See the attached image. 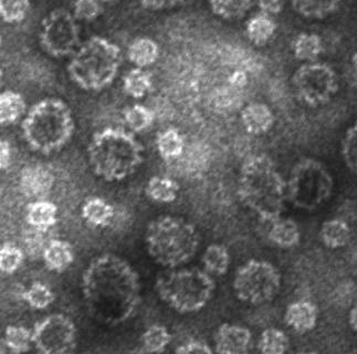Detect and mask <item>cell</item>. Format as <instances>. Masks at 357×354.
Here are the masks:
<instances>
[{
  "label": "cell",
  "instance_id": "cell-49",
  "mask_svg": "<svg viewBox=\"0 0 357 354\" xmlns=\"http://www.w3.org/2000/svg\"><path fill=\"white\" fill-rule=\"evenodd\" d=\"M100 1H103V3H113V1H116V0H100Z\"/></svg>",
  "mask_w": 357,
  "mask_h": 354
},
{
  "label": "cell",
  "instance_id": "cell-10",
  "mask_svg": "<svg viewBox=\"0 0 357 354\" xmlns=\"http://www.w3.org/2000/svg\"><path fill=\"white\" fill-rule=\"evenodd\" d=\"M292 85L300 101L311 108L328 104L339 91L335 70L324 62H305L294 71Z\"/></svg>",
  "mask_w": 357,
  "mask_h": 354
},
{
  "label": "cell",
  "instance_id": "cell-42",
  "mask_svg": "<svg viewBox=\"0 0 357 354\" xmlns=\"http://www.w3.org/2000/svg\"><path fill=\"white\" fill-rule=\"evenodd\" d=\"M175 352L179 354H211L213 351L211 346L203 341L192 340L181 344Z\"/></svg>",
  "mask_w": 357,
  "mask_h": 354
},
{
  "label": "cell",
  "instance_id": "cell-38",
  "mask_svg": "<svg viewBox=\"0 0 357 354\" xmlns=\"http://www.w3.org/2000/svg\"><path fill=\"white\" fill-rule=\"evenodd\" d=\"M24 253L18 246L6 242L0 249V270L5 274H13L22 266Z\"/></svg>",
  "mask_w": 357,
  "mask_h": 354
},
{
  "label": "cell",
  "instance_id": "cell-30",
  "mask_svg": "<svg viewBox=\"0 0 357 354\" xmlns=\"http://www.w3.org/2000/svg\"><path fill=\"white\" fill-rule=\"evenodd\" d=\"M123 89L134 99H142L152 89V75L142 68H134L123 79Z\"/></svg>",
  "mask_w": 357,
  "mask_h": 354
},
{
  "label": "cell",
  "instance_id": "cell-12",
  "mask_svg": "<svg viewBox=\"0 0 357 354\" xmlns=\"http://www.w3.org/2000/svg\"><path fill=\"white\" fill-rule=\"evenodd\" d=\"M77 327L63 314H50L38 321L32 330V342L43 354L71 353L77 346Z\"/></svg>",
  "mask_w": 357,
  "mask_h": 354
},
{
  "label": "cell",
  "instance_id": "cell-8",
  "mask_svg": "<svg viewBox=\"0 0 357 354\" xmlns=\"http://www.w3.org/2000/svg\"><path fill=\"white\" fill-rule=\"evenodd\" d=\"M334 189L333 176L320 161H298L287 181L288 202L303 211H314L328 202Z\"/></svg>",
  "mask_w": 357,
  "mask_h": 354
},
{
  "label": "cell",
  "instance_id": "cell-32",
  "mask_svg": "<svg viewBox=\"0 0 357 354\" xmlns=\"http://www.w3.org/2000/svg\"><path fill=\"white\" fill-rule=\"evenodd\" d=\"M172 334L165 325H153L142 334V351L146 353H162L171 344Z\"/></svg>",
  "mask_w": 357,
  "mask_h": 354
},
{
  "label": "cell",
  "instance_id": "cell-27",
  "mask_svg": "<svg viewBox=\"0 0 357 354\" xmlns=\"http://www.w3.org/2000/svg\"><path fill=\"white\" fill-rule=\"evenodd\" d=\"M27 104L24 96L15 91L7 90L0 96V122L3 126L14 124L27 115Z\"/></svg>",
  "mask_w": 357,
  "mask_h": 354
},
{
  "label": "cell",
  "instance_id": "cell-33",
  "mask_svg": "<svg viewBox=\"0 0 357 354\" xmlns=\"http://www.w3.org/2000/svg\"><path fill=\"white\" fill-rule=\"evenodd\" d=\"M3 346L11 353H26L33 346L32 331L22 325H8L3 333Z\"/></svg>",
  "mask_w": 357,
  "mask_h": 354
},
{
  "label": "cell",
  "instance_id": "cell-22",
  "mask_svg": "<svg viewBox=\"0 0 357 354\" xmlns=\"http://www.w3.org/2000/svg\"><path fill=\"white\" fill-rule=\"evenodd\" d=\"M342 0H291L296 14L303 18L322 20L339 10Z\"/></svg>",
  "mask_w": 357,
  "mask_h": 354
},
{
  "label": "cell",
  "instance_id": "cell-36",
  "mask_svg": "<svg viewBox=\"0 0 357 354\" xmlns=\"http://www.w3.org/2000/svg\"><path fill=\"white\" fill-rule=\"evenodd\" d=\"M51 239L49 229L30 227L24 234V251L31 258H43L45 248Z\"/></svg>",
  "mask_w": 357,
  "mask_h": 354
},
{
  "label": "cell",
  "instance_id": "cell-44",
  "mask_svg": "<svg viewBox=\"0 0 357 354\" xmlns=\"http://www.w3.org/2000/svg\"><path fill=\"white\" fill-rule=\"evenodd\" d=\"M257 3L261 13L270 16L280 14L284 8V0H257Z\"/></svg>",
  "mask_w": 357,
  "mask_h": 354
},
{
  "label": "cell",
  "instance_id": "cell-24",
  "mask_svg": "<svg viewBox=\"0 0 357 354\" xmlns=\"http://www.w3.org/2000/svg\"><path fill=\"white\" fill-rule=\"evenodd\" d=\"M114 207L103 198L93 196L83 204L81 214L84 221L93 227H107L114 217Z\"/></svg>",
  "mask_w": 357,
  "mask_h": 354
},
{
  "label": "cell",
  "instance_id": "cell-15",
  "mask_svg": "<svg viewBox=\"0 0 357 354\" xmlns=\"http://www.w3.org/2000/svg\"><path fill=\"white\" fill-rule=\"evenodd\" d=\"M319 309L309 300H298L289 304L285 310L284 321L296 332L307 333L317 325Z\"/></svg>",
  "mask_w": 357,
  "mask_h": 354
},
{
  "label": "cell",
  "instance_id": "cell-37",
  "mask_svg": "<svg viewBox=\"0 0 357 354\" xmlns=\"http://www.w3.org/2000/svg\"><path fill=\"white\" fill-rule=\"evenodd\" d=\"M22 298L31 308L47 309L54 301V291L43 283H33L22 293Z\"/></svg>",
  "mask_w": 357,
  "mask_h": 354
},
{
  "label": "cell",
  "instance_id": "cell-1",
  "mask_svg": "<svg viewBox=\"0 0 357 354\" xmlns=\"http://www.w3.org/2000/svg\"><path fill=\"white\" fill-rule=\"evenodd\" d=\"M83 300L98 323L118 325L131 319L142 300L139 274L113 253L98 256L82 274Z\"/></svg>",
  "mask_w": 357,
  "mask_h": 354
},
{
  "label": "cell",
  "instance_id": "cell-48",
  "mask_svg": "<svg viewBox=\"0 0 357 354\" xmlns=\"http://www.w3.org/2000/svg\"><path fill=\"white\" fill-rule=\"evenodd\" d=\"M351 62H352V66L353 68H354L355 71L357 72V51H355L354 54H353Z\"/></svg>",
  "mask_w": 357,
  "mask_h": 354
},
{
  "label": "cell",
  "instance_id": "cell-41",
  "mask_svg": "<svg viewBox=\"0 0 357 354\" xmlns=\"http://www.w3.org/2000/svg\"><path fill=\"white\" fill-rule=\"evenodd\" d=\"M102 7L99 0H75L73 16L77 20L91 22L101 15Z\"/></svg>",
  "mask_w": 357,
  "mask_h": 354
},
{
  "label": "cell",
  "instance_id": "cell-47",
  "mask_svg": "<svg viewBox=\"0 0 357 354\" xmlns=\"http://www.w3.org/2000/svg\"><path fill=\"white\" fill-rule=\"evenodd\" d=\"M349 325L351 329L357 333V302L349 310Z\"/></svg>",
  "mask_w": 357,
  "mask_h": 354
},
{
  "label": "cell",
  "instance_id": "cell-31",
  "mask_svg": "<svg viewBox=\"0 0 357 354\" xmlns=\"http://www.w3.org/2000/svg\"><path fill=\"white\" fill-rule=\"evenodd\" d=\"M213 14L226 20L243 18L252 8L255 0H209Z\"/></svg>",
  "mask_w": 357,
  "mask_h": 354
},
{
  "label": "cell",
  "instance_id": "cell-14",
  "mask_svg": "<svg viewBox=\"0 0 357 354\" xmlns=\"http://www.w3.org/2000/svg\"><path fill=\"white\" fill-rule=\"evenodd\" d=\"M213 344L217 353H247L252 344V333L248 327L224 323L217 329Z\"/></svg>",
  "mask_w": 357,
  "mask_h": 354
},
{
  "label": "cell",
  "instance_id": "cell-35",
  "mask_svg": "<svg viewBox=\"0 0 357 354\" xmlns=\"http://www.w3.org/2000/svg\"><path fill=\"white\" fill-rule=\"evenodd\" d=\"M290 348V340L282 330L269 327L261 333L258 350L264 354H284Z\"/></svg>",
  "mask_w": 357,
  "mask_h": 354
},
{
  "label": "cell",
  "instance_id": "cell-6",
  "mask_svg": "<svg viewBox=\"0 0 357 354\" xmlns=\"http://www.w3.org/2000/svg\"><path fill=\"white\" fill-rule=\"evenodd\" d=\"M122 51L105 38L94 36L81 43L71 56L67 71L75 84L86 91H101L118 75Z\"/></svg>",
  "mask_w": 357,
  "mask_h": 354
},
{
  "label": "cell",
  "instance_id": "cell-45",
  "mask_svg": "<svg viewBox=\"0 0 357 354\" xmlns=\"http://www.w3.org/2000/svg\"><path fill=\"white\" fill-rule=\"evenodd\" d=\"M11 147L8 141L3 140L0 143V168L1 170H8L11 164Z\"/></svg>",
  "mask_w": 357,
  "mask_h": 354
},
{
  "label": "cell",
  "instance_id": "cell-5",
  "mask_svg": "<svg viewBox=\"0 0 357 354\" xmlns=\"http://www.w3.org/2000/svg\"><path fill=\"white\" fill-rule=\"evenodd\" d=\"M199 242L194 225L175 216H160L149 223L145 232L147 253L156 264L168 270L192 260Z\"/></svg>",
  "mask_w": 357,
  "mask_h": 354
},
{
  "label": "cell",
  "instance_id": "cell-7",
  "mask_svg": "<svg viewBox=\"0 0 357 354\" xmlns=\"http://www.w3.org/2000/svg\"><path fill=\"white\" fill-rule=\"evenodd\" d=\"M216 289L215 280L205 270L173 268L158 276L155 290L169 308L181 314L204 309Z\"/></svg>",
  "mask_w": 357,
  "mask_h": 354
},
{
  "label": "cell",
  "instance_id": "cell-34",
  "mask_svg": "<svg viewBox=\"0 0 357 354\" xmlns=\"http://www.w3.org/2000/svg\"><path fill=\"white\" fill-rule=\"evenodd\" d=\"M123 119L128 130L133 133H141L152 126L155 115L152 110L145 105L134 104L123 111Z\"/></svg>",
  "mask_w": 357,
  "mask_h": 354
},
{
  "label": "cell",
  "instance_id": "cell-20",
  "mask_svg": "<svg viewBox=\"0 0 357 354\" xmlns=\"http://www.w3.org/2000/svg\"><path fill=\"white\" fill-rule=\"evenodd\" d=\"M26 221L30 227L50 229L58 221V207L50 200H33L26 209Z\"/></svg>",
  "mask_w": 357,
  "mask_h": 354
},
{
  "label": "cell",
  "instance_id": "cell-23",
  "mask_svg": "<svg viewBox=\"0 0 357 354\" xmlns=\"http://www.w3.org/2000/svg\"><path fill=\"white\" fill-rule=\"evenodd\" d=\"M320 238L326 247L339 249L349 245L352 238V230L343 219H328L321 226Z\"/></svg>",
  "mask_w": 357,
  "mask_h": 354
},
{
  "label": "cell",
  "instance_id": "cell-13",
  "mask_svg": "<svg viewBox=\"0 0 357 354\" xmlns=\"http://www.w3.org/2000/svg\"><path fill=\"white\" fill-rule=\"evenodd\" d=\"M54 175L50 168L32 164L22 168L19 175V189L29 200H45L54 189Z\"/></svg>",
  "mask_w": 357,
  "mask_h": 354
},
{
  "label": "cell",
  "instance_id": "cell-29",
  "mask_svg": "<svg viewBox=\"0 0 357 354\" xmlns=\"http://www.w3.org/2000/svg\"><path fill=\"white\" fill-rule=\"evenodd\" d=\"M204 270L211 274L224 276L230 266V253L226 246L213 244L206 248L202 256Z\"/></svg>",
  "mask_w": 357,
  "mask_h": 354
},
{
  "label": "cell",
  "instance_id": "cell-17",
  "mask_svg": "<svg viewBox=\"0 0 357 354\" xmlns=\"http://www.w3.org/2000/svg\"><path fill=\"white\" fill-rule=\"evenodd\" d=\"M43 259L49 270L61 274L73 264L75 251L66 240L52 238L45 248Z\"/></svg>",
  "mask_w": 357,
  "mask_h": 354
},
{
  "label": "cell",
  "instance_id": "cell-39",
  "mask_svg": "<svg viewBox=\"0 0 357 354\" xmlns=\"http://www.w3.org/2000/svg\"><path fill=\"white\" fill-rule=\"evenodd\" d=\"M341 154L347 168L357 175V120L344 134L341 144Z\"/></svg>",
  "mask_w": 357,
  "mask_h": 354
},
{
  "label": "cell",
  "instance_id": "cell-3",
  "mask_svg": "<svg viewBox=\"0 0 357 354\" xmlns=\"http://www.w3.org/2000/svg\"><path fill=\"white\" fill-rule=\"evenodd\" d=\"M93 173L107 182H118L135 173L144 161V147L133 132L107 128L93 134L88 147Z\"/></svg>",
  "mask_w": 357,
  "mask_h": 354
},
{
  "label": "cell",
  "instance_id": "cell-18",
  "mask_svg": "<svg viewBox=\"0 0 357 354\" xmlns=\"http://www.w3.org/2000/svg\"><path fill=\"white\" fill-rule=\"evenodd\" d=\"M268 237L280 248H294L301 239V232L294 219L279 217L270 223Z\"/></svg>",
  "mask_w": 357,
  "mask_h": 354
},
{
  "label": "cell",
  "instance_id": "cell-43",
  "mask_svg": "<svg viewBox=\"0 0 357 354\" xmlns=\"http://www.w3.org/2000/svg\"><path fill=\"white\" fill-rule=\"evenodd\" d=\"M145 8L151 10H165L184 3L185 0H137Z\"/></svg>",
  "mask_w": 357,
  "mask_h": 354
},
{
  "label": "cell",
  "instance_id": "cell-28",
  "mask_svg": "<svg viewBox=\"0 0 357 354\" xmlns=\"http://www.w3.org/2000/svg\"><path fill=\"white\" fill-rule=\"evenodd\" d=\"M156 147L164 160H177L184 153V136L177 128H166L156 136Z\"/></svg>",
  "mask_w": 357,
  "mask_h": 354
},
{
  "label": "cell",
  "instance_id": "cell-25",
  "mask_svg": "<svg viewBox=\"0 0 357 354\" xmlns=\"http://www.w3.org/2000/svg\"><path fill=\"white\" fill-rule=\"evenodd\" d=\"M292 51L298 61L314 62L324 52V41L317 34L301 32L294 38Z\"/></svg>",
  "mask_w": 357,
  "mask_h": 354
},
{
  "label": "cell",
  "instance_id": "cell-4",
  "mask_svg": "<svg viewBox=\"0 0 357 354\" xmlns=\"http://www.w3.org/2000/svg\"><path fill=\"white\" fill-rule=\"evenodd\" d=\"M22 131L32 151L48 155L60 151L73 138L75 121L66 102L47 98L30 108L22 120Z\"/></svg>",
  "mask_w": 357,
  "mask_h": 354
},
{
  "label": "cell",
  "instance_id": "cell-21",
  "mask_svg": "<svg viewBox=\"0 0 357 354\" xmlns=\"http://www.w3.org/2000/svg\"><path fill=\"white\" fill-rule=\"evenodd\" d=\"M160 57V47L158 43L149 37L136 38L128 45V58L136 68L151 67L158 61Z\"/></svg>",
  "mask_w": 357,
  "mask_h": 354
},
{
  "label": "cell",
  "instance_id": "cell-16",
  "mask_svg": "<svg viewBox=\"0 0 357 354\" xmlns=\"http://www.w3.org/2000/svg\"><path fill=\"white\" fill-rule=\"evenodd\" d=\"M241 123L245 130L252 135H262L271 130L275 124V115L269 105L261 102H253L241 111Z\"/></svg>",
  "mask_w": 357,
  "mask_h": 354
},
{
  "label": "cell",
  "instance_id": "cell-40",
  "mask_svg": "<svg viewBox=\"0 0 357 354\" xmlns=\"http://www.w3.org/2000/svg\"><path fill=\"white\" fill-rule=\"evenodd\" d=\"M30 0H0V16L7 24H18L27 17Z\"/></svg>",
  "mask_w": 357,
  "mask_h": 354
},
{
  "label": "cell",
  "instance_id": "cell-9",
  "mask_svg": "<svg viewBox=\"0 0 357 354\" xmlns=\"http://www.w3.org/2000/svg\"><path fill=\"white\" fill-rule=\"evenodd\" d=\"M234 291L239 300L262 304L273 300L281 289V274L269 261L251 259L238 268Z\"/></svg>",
  "mask_w": 357,
  "mask_h": 354
},
{
  "label": "cell",
  "instance_id": "cell-2",
  "mask_svg": "<svg viewBox=\"0 0 357 354\" xmlns=\"http://www.w3.org/2000/svg\"><path fill=\"white\" fill-rule=\"evenodd\" d=\"M238 196L262 221L282 216L288 202L287 181L267 155H255L243 163L238 182Z\"/></svg>",
  "mask_w": 357,
  "mask_h": 354
},
{
  "label": "cell",
  "instance_id": "cell-19",
  "mask_svg": "<svg viewBox=\"0 0 357 354\" xmlns=\"http://www.w3.org/2000/svg\"><path fill=\"white\" fill-rule=\"evenodd\" d=\"M277 22L270 15L260 13L251 17L245 24V35L249 41L258 47L267 45L275 37Z\"/></svg>",
  "mask_w": 357,
  "mask_h": 354
},
{
  "label": "cell",
  "instance_id": "cell-26",
  "mask_svg": "<svg viewBox=\"0 0 357 354\" xmlns=\"http://www.w3.org/2000/svg\"><path fill=\"white\" fill-rule=\"evenodd\" d=\"M181 186L168 176H153L147 182L145 194L153 202L168 204L176 200Z\"/></svg>",
  "mask_w": 357,
  "mask_h": 354
},
{
  "label": "cell",
  "instance_id": "cell-11",
  "mask_svg": "<svg viewBox=\"0 0 357 354\" xmlns=\"http://www.w3.org/2000/svg\"><path fill=\"white\" fill-rule=\"evenodd\" d=\"M39 40L50 56H73L81 45L77 19L66 9H54L41 22Z\"/></svg>",
  "mask_w": 357,
  "mask_h": 354
},
{
  "label": "cell",
  "instance_id": "cell-46",
  "mask_svg": "<svg viewBox=\"0 0 357 354\" xmlns=\"http://www.w3.org/2000/svg\"><path fill=\"white\" fill-rule=\"evenodd\" d=\"M228 82L234 88L241 89L248 83V77L245 75V72L237 70V71L232 72L231 75L228 79Z\"/></svg>",
  "mask_w": 357,
  "mask_h": 354
}]
</instances>
